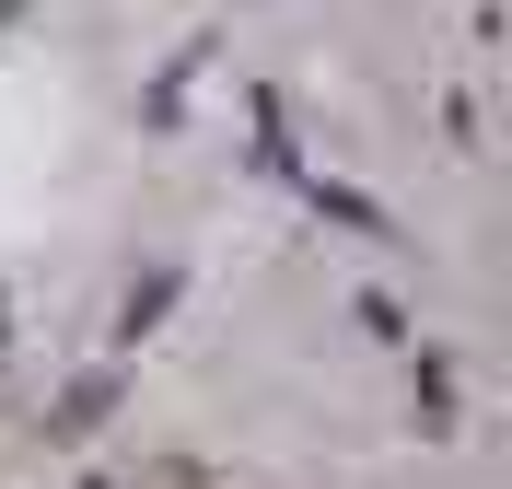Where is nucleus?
Returning <instances> with one entry per match:
<instances>
[{"mask_svg":"<svg viewBox=\"0 0 512 489\" xmlns=\"http://www.w3.org/2000/svg\"><path fill=\"white\" fill-rule=\"evenodd\" d=\"M12 12H24V0H0V24H12Z\"/></svg>","mask_w":512,"mask_h":489,"instance_id":"7ed1b4c3","label":"nucleus"},{"mask_svg":"<svg viewBox=\"0 0 512 489\" xmlns=\"http://www.w3.org/2000/svg\"><path fill=\"white\" fill-rule=\"evenodd\" d=\"M175 489H210V478H175Z\"/></svg>","mask_w":512,"mask_h":489,"instance_id":"20e7f679","label":"nucleus"},{"mask_svg":"<svg viewBox=\"0 0 512 489\" xmlns=\"http://www.w3.org/2000/svg\"><path fill=\"white\" fill-rule=\"evenodd\" d=\"M105 408H117V373H82V385L59 396V431H47V443H94V420Z\"/></svg>","mask_w":512,"mask_h":489,"instance_id":"f257e3e1","label":"nucleus"},{"mask_svg":"<svg viewBox=\"0 0 512 489\" xmlns=\"http://www.w3.org/2000/svg\"><path fill=\"white\" fill-rule=\"evenodd\" d=\"M163 303H175V268H152L140 292H128V315H117V338H140V326H163Z\"/></svg>","mask_w":512,"mask_h":489,"instance_id":"f03ea898","label":"nucleus"}]
</instances>
